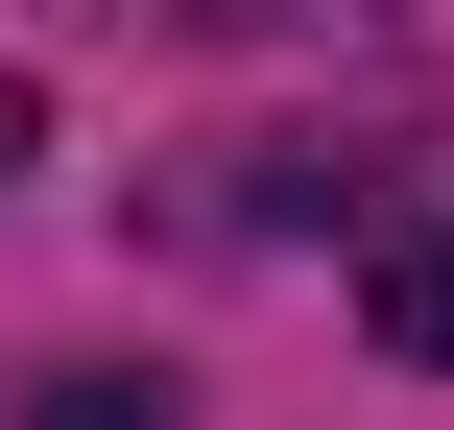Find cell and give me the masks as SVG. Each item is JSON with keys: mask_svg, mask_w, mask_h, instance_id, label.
<instances>
[{"mask_svg": "<svg viewBox=\"0 0 454 430\" xmlns=\"http://www.w3.org/2000/svg\"><path fill=\"white\" fill-rule=\"evenodd\" d=\"M24 144H48V96H24V72H0V168H24Z\"/></svg>", "mask_w": 454, "mask_h": 430, "instance_id": "3957f363", "label": "cell"}, {"mask_svg": "<svg viewBox=\"0 0 454 430\" xmlns=\"http://www.w3.org/2000/svg\"><path fill=\"white\" fill-rule=\"evenodd\" d=\"M359 335H383L407 383H454V192H407V215L359 239Z\"/></svg>", "mask_w": 454, "mask_h": 430, "instance_id": "6da1fadb", "label": "cell"}, {"mask_svg": "<svg viewBox=\"0 0 454 430\" xmlns=\"http://www.w3.org/2000/svg\"><path fill=\"white\" fill-rule=\"evenodd\" d=\"M24 430H192V407H168V383H120V359H72V383H48Z\"/></svg>", "mask_w": 454, "mask_h": 430, "instance_id": "7a4b0ae2", "label": "cell"}]
</instances>
